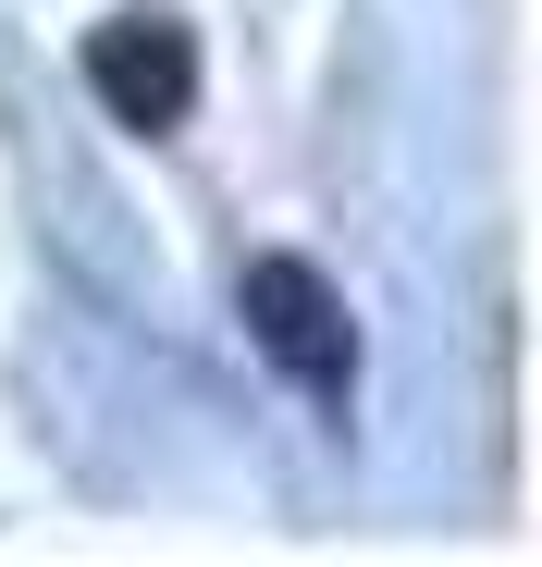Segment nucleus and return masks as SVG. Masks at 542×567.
<instances>
[{"label": "nucleus", "instance_id": "obj_1", "mask_svg": "<svg viewBox=\"0 0 542 567\" xmlns=\"http://www.w3.org/2000/svg\"><path fill=\"white\" fill-rule=\"evenodd\" d=\"M234 321H247V346L284 370L296 395L345 408V383H357V333H345V297H333L309 259H247V271H234Z\"/></svg>", "mask_w": 542, "mask_h": 567}, {"label": "nucleus", "instance_id": "obj_2", "mask_svg": "<svg viewBox=\"0 0 542 567\" xmlns=\"http://www.w3.org/2000/svg\"><path fill=\"white\" fill-rule=\"evenodd\" d=\"M86 86H100V112L136 124V136H173L198 100V50L173 13H112V25H86Z\"/></svg>", "mask_w": 542, "mask_h": 567}]
</instances>
